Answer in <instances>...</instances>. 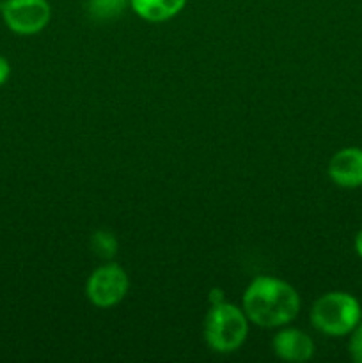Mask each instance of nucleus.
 Masks as SVG:
<instances>
[{
	"label": "nucleus",
	"instance_id": "4",
	"mask_svg": "<svg viewBox=\"0 0 362 363\" xmlns=\"http://www.w3.org/2000/svg\"><path fill=\"white\" fill-rule=\"evenodd\" d=\"M0 16L18 35L39 34L52 20L48 0H0Z\"/></svg>",
	"mask_w": 362,
	"mask_h": 363
},
{
	"label": "nucleus",
	"instance_id": "12",
	"mask_svg": "<svg viewBox=\"0 0 362 363\" xmlns=\"http://www.w3.org/2000/svg\"><path fill=\"white\" fill-rule=\"evenodd\" d=\"M9 77H11L9 60H7L4 55H0V87H2L7 80H9Z\"/></svg>",
	"mask_w": 362,
	"mask_h": 363
},
{
	"label": "nucleus",
	"instance_id": "6",
	"mask_svg": "<svg viewBox=\"0 0 362 363\" xmlns=\"http://www.w3.org/2000/svg\"><path fill=\"white\" fill-rule=\"evenodd\" d=\"M329 176L341 188L362 186V149H339L329 162Z\"/></svg>",
	"mask_w": 362,
	"mask_h": 363
},
{
	"label": "nucleus",
	"instance_id": "11",
	"mask_svg": "<svg viewBox=\"0 0 362 363\" xmlns=\"http://www.w3.org/2000/svg\"><path fill=\"white\" fill-rule=\"evenodd\" d=\"M348 351H350L351 360L355 363H362V321L355 326L353 332L350 333V342H348Z\"/></svg>",
	"mask_w": 362,
	"mask_h": 363
},
{
	"label": "nucleus",
	"instance_id": "13",
	"mask_svg": "<svg viewBox=\"0 0 362 363\" xmlns=\"http://www.w3.org/2000/svg\"><path fill=\"white\" fill-rule=\"evenodd\" d=\"M209 301H212V305H213V303H220V301H224L222 293H220L219 289H213L212 293H209Z\"/></svg>",
	"mask_w": 362,
	"mask_h": 363
},
{
	"label": "nucleus",
	"instance_id": "8",
	"mask_svg": "<svg viewBox=\"0 0 362 363\" xmlns=\"http://www.w3.org/2000/svg\"><path fill=\"white\" fill-rule=\"evenodd\" d=\"M187 6V0H130L135 14L151 23H162L170 20Z\"/></svg>",
	"mask_w": 362,
	"mask_h": 363
},
{
	"label": "nucleus",
	"instance_id": "7",
	"mask_svg": "<svg viewBox=\"0 0 362 363\" xmlns=\"http://www.w3.org/2000/svg\"><path fill=\"white\" fill-rule=\"evenodd\" d=\"M273 353L284 362L302 363L314 357V342L305 332L297 328H286L275 333L272 340Z\"/></svg>",
	"mask_w": 362,
	"mask_h": 363
},
{
	"label": "nucleus",
	"instance_id": "10",
	"mask_svg": "<svg viewBox=\"0 0 362 363\" xmlns=\"http://www.w3.org/2000/svg\"><path fill=\"white\" fill-rule=\"evenodd\" d=\"M91 248L98 257L110 261V259L116 257L117 254L116 236H114L112 233H109V230H98V233L92 234Z\"/></svg>",
	"mask_w": 362,
	"mask_h": 363
},
{
	"label": "nucleus",
	"instance_id": "2",
	"mask_svg": "<svg viewBox=\"0 0 362 363\" xmlns=\"http://www.w3.org/2000/svg\"><path fill=\"white\" fill-rule=\"evenodd\" d=\"M312 326L327 337L350 335L362 321L361 301L344 291H332L314 301L311 308Z\"/></svg>",
	"mask_w": 362,
	"mask_h": 363
},
{
	"label": "nucleus",
	"instance_id": "3",
	"mask_svg": "<svg viewBox=\"0 0 362 363\" xmlns=\"http://www.w3.org/2000/svg\"><path fill=\"white\" fill-rule=\"evenodd\" d=\"M248 335V318L229 301L213 303L204 319L206 344L215 353L229 354L243 346Z\"/></svg>",
	"mask_w": 362,
	"mask_h": 363
},
{
	"label": "nucleus",
	"instance_id": "1",
	"mask_svg": "<svg viewBox=\"0 0 362 363\" xmlns=\"http://www.w3.org/2000/svg\"><path fill=\"white\" fill-rule=\"evenodd\" d=\"M243 312L261 328H280L298 315L300 296L291 284L277 277H256L243 293Z\"/></svg>",
	"mask_w": 362,
	"mask_h": 363
},
{
	"label": "nucleus",
	"instance_id": "14",
	"mask_svg": "<svg viewBox=\"0 0 362 363\" xmlns=\"http://www.w3.org/2000/svg\"><path fill=\"white\" fill-rule=\"evenodd\" d=\"M355 252H357L358 257L362 259V230L355 236Z\"/></svg>",
	"mask_w": 362,
	"mask_h": 363
},
{
	"label": "nucleus",
	"instance_id": "9",
	"mask_svg": "<svg viewBox=\"0 0 362 363\" xmlns=\"http://www.w3.org/2000/svg\"><path fill=\"white\" fill-rule=\"evenodd\" d=\"M130 6V0H87V11L94 20H114Z\"/></svg>",
	"mask_w": 362,
	"mask_h": 363
},
{
	"label": "nucleus",
	"instance_id": "5",
	"mask_svg": "<svg viewBox=\"0 0 362 363\" xmlns=\"http://www.w3.org/2000/svg\"><path fill=\"white\" fill-rule=\"evenodd\" d=\"M130 287L126 272L116 262L96 268L87 279L85 293L89 301L98 308H112L124 300Z\"/></svg>",
	"mask_w": 362,
	"mask_h": 363
}]
</instances>
